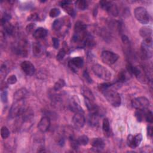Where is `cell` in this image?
Listing matches in <instances>:
<instances>
[{
    "instance_id": "cell-8",
    "label": "cell",
    "mask_w": 153,
    "mask_h": 153,
    "mask_svg": "<svg viewBox=\"0 0 153 153\" xmlns=\"http://www.w3.org/2000/svg\"><path fill=\"white\" fill-rule=\"evenodd\" d=\"M102 8L106 11L113 16H117L118 14V8L115 4L112 1H100L99 2Z\"/></svg>"
},
{
    "instance_id": "cell-17",
    "label": "cell",
    "mask_w": 153,
    "mask_h": 153,
    "mask_svg": "<svg viewBox=\"0 0 153 153\" xmlns=\"http://www.w3.org/2000/svg\"><path fill=\"white\" fill-rule=\"evenodd\" d=\"M47 34L48 31L45 28L39 27L37 29H36L34 32L33 33V36L36 39H41L45 38Z\"/></svg>"
},
{
    "instance_id": "cell-19",
    "label": "cell",
    "mask_w": 153,
    "mask_h": 153,
    "mask_svg": "<svg viewBox=\"0 0 153 153\" xmlns=\"http://www.w3.org/2000/svg\"><path fill=\"white\" fill-rule=\"evenodd\" d=\"M14 51L16 54L20 56H25V54H27V51L26 48V42L25 41H21L19 44L14 47Z\"/></svg>"
},
{
    "instance_id": "cell-27",
    "label": "cell",
    "mask_w": 153,
    "mask_h": 153,
    "mask_svg": "<svg viewBox=\"0 0 153 153\" xmlns=\"http://www.w3.org/2000/svg\"><path fill=\"white\" fill-rule=\"evenodd\" d=\"M128 79V76L127 75V72L124 70H121L119 72L118 75V82H123L127 81Z\"/></svg>"
},
{
    "instance_id": "cell-21",
    "label": "cell",
    "mask_w": 153,
    "mask_h": 153,
    "mask_svg": "<svg viewBox=\"0 0 153 153\" xmlns=\"http://www.w3.org/2000/svg\"><path fill=\"white\" fill-rule=\"evenodd\" d=\"M87 31V25L81 21H77L74 26V33H81Z\"/></svg>"
},
{
    "instance_id": "cell-24",
    "label": "cell",
    "mask_w": 153,
    "mask_h": 153,
    "mask_svg": "<svg viewBox=\"0 0 153 153\" xmlns=\"http://www.w3.org/2000/svg\"><path fill=\"white\" fill-rule=\"evenodd\" d=\"M33 54L35 56H40L43 53V47L38 42H34L32 45Z\"/></svg>"
},
{
    "instance_id": "cell-31",
    "label": "cell",
    "mask_w": 153,
    "mask_h": 153,
    "mask_svg": "<svg viewBox=\"0 0 153 153\" xmlns=\"http://www.w3.org/2000/svg\"><path fill=\"white\" fill-rule=\"evenodd\" d=\"M144 112L145 110H139L136 109L134 113V116L137 120V121L141 122L144 120Z\"/></svg>"
},
{
    "instance_id": "cell-33",
    "label": "cell",
    "mask_w": 153,
    "mask_h": 153,
    "mask_svg": "<svg viewBox=\"0 0 153 153\" xmlns=\"http://www.w3.org/2000/svg\"><path fill=\"white\" fill-rule=\"evenodd\" d=\"M1 136L3 139H7V137H8V136H10V131L7 127L3 126L1 127Z\"/></svg>"
},
{
    "instance_id": "cell-41",
    "label": "cell",
    "mask_w": 153,
    "mask_h": 153,
    "mask_svg": "<svg viewBox=\"0 0 153 153\" xmlns=\"http://www.w3.org/2000/svg\"><path fill=\"white\" fill-rule=\"evenodd\" d=\"M52 42H53V46L55 49H57L59 47L60 42L59 39L57 38H52Z\"/></svg>"
},
{
    "instance_id": "cell-14",
    "label": "cell",
    "mask_w": 153,
    "mask_h": 153,
    "mask_svg": "<svg viewBox=\"0 0 153 153\" xmlns=\"http://www.w3.org/2000/svg\"><path fill=\"white\" fill-rule=\"evenodd\" d=\"M60 6L64 10L71 16H74L75 14V10L74 9L72 4L71 1H63L60 2Z\"/></svg>"
},
{
    "instance_id": "cell-16",
    "label": "cell",
    "mask_w": 153,
    "mask_h": 153,
    "mask_svg": "<svg viewBox=\"0 0 153 153\" xmlns=\"http://www.w3.org/2000/svg\"><path fill=\"white\" fill-rule=\"evenodd\" d=\"M69 106L70 109L75 113H78V112L83 113V109L82 107L80 106L78 102L74 98H72L69 101Z\"/></svg>"
},
{
    "instance_id": "cell-6",
    "label": "cell",
    "mask_w": 153,
    "mask_h": 153,
    "mask_svg": "<svg viewBox=\"0 0 153 153\" xmlns=\"http://www.w3.org/2000/svg\"><path fill=\"white\" fill-rule=\"evenodd\" d=\"M119 59V56L111 51L105 50L102 52L101 59L106 65H111L115 63Z\"/></svg>"
},
{
    "instance_id": "cell-45",
    "label": "cell",
    "mask_w": 153,
    "mask_h": 153,
    "mask_svg": "<svg viewBox=\"0 0 153 153\" xmlns=\"http://www.w3.org/2000/svg\"><path fill=\"white\" fill-rule=\"evenodd\" d=\"M38 15L36 14H32L28 17V20H37Z\"/></svg>"
},
{
    "instance_id": "cell-36",
    "label": "cell",
    "mask_w": 153,
    "mask_h": 153,
    "mask_svg": "<svg viewBox=\"0 0 153 153\" xmlns=\"http://www.w3.org/2000/svg\"><path fill=\"white\" fill-rule=\"evenodd\" d=\"M134 145L136 148L137 147L142 140V135L140 133H138L136 135L134 136Z\"/></svg>"
},
{
    "instance_id": "cell-3",
    "label": "cell",
    "mask_w": 153,
    "mask_h": 153,
    "mask_svg": "<svg viewBox=\"0 0 153 153\" xmlns=\"http://www.w3.org/2000/svg\"><path fill=\"white\" fill-rule=\"evenodd\" d=\"M141 55L145 59H149L152 56V37L144 39L141 44Z\"/></svg>"
},
{
    "instance_id": "cell-1",
    "label": "cell",
    "mask_w": 153,
    "mask_h": 153,
    "mask_svg": "<svg viewBox=\"0 0 153 153\" xmlns=\"http://www.w3.org/2000/svg\"><path fill=\"white\" fill-rule=\"evenodd\" d=\"M107 101L114 107H118L121 103V97L118 92L111 89L110 87L103 90L101 91Z\"/></svg>"
},
{
    "instance_id": "cell-7",
    "label": "cell",
    "mask_w": 153,
    "mask_h": 153,
    "mask_svg": "<svg viewBox=\"0 0 153 153\" xmlns=\"http://www.w3.org/2000/svg\"><path fill=\"white\" fill-rule=\"evenodd\" d=\"M149 100L143 96H140L134 99L131 101V105L136 109L146 110L148 109L149 106Z\"/></svg>"
},
{
    "instance_id": "cell-15",
    "label": "cell",
    "mask_w": 153,
    "mask_h": 153,
    "mask_svg": "<svg viewBox=\"0 0 153 153\" xmlns=\"http://www.w3.org/2000/svg\"><path fill=\"white\" fill-rule=\"evenodd\" d=\"M91 146L94 151H100L104 148L105 143L104 140L101 138H94L91 141Z\"/></svg>"
},
{
    "instance_id": "cell-43",
    "label": "cell",
    "mask_w": 153,
    "mask_h": 153,
    "mask_svg": "<svg viewBox=\"0 0 153 153\" xmlns=\"http://www.w3.org/2000/svg\"><path fill=\"white\" fill-rule=\"evenodd\" d=\"M83 76L84 77V78L85 79V80L88 82V83H92L93 82V80L92 79L90 78L88 73L85 71H84V74H83Z\"/></svg>"
},
{
    "instance_id": "cell-28",
    "label": "cell",
    "mask_w": 153,
    "mask_h": 153,
    "mask_svg": "<svg viewBox=\"0 0 153 153\" xmlns=\"http://www.w3.org/2000/svg\"><path fill=\"white\" fill-rule=\"evenodd\" d=\"M76 140H77V142L79 144V145L85 146V145L88 144V141H89V139L87 136L82 135V136H79L78 137V139H76Z\"/></svg>"
},
{
    "instance_id": "cell-20",
    "label": "cell",
    "mask_w": 153,
    "mask_h": 153,
    "mask_svg": "<svg viewBox=\"0 0 153 153\" xmlns=\"http://www.w3.org/2000/svg\"><path fill=\"white\" fill-rule=\"evenodd\" d=\"M152 33V29L148 26L142 27L139 30V33L140 36L144 39L151 37Z\"/></svg>"
},
{
    "instance_id": "cell-18",
    "label": "cell",
    "mask_w": 153,
    "mask_h": 153,
    "mask_svg": "<svg viewBox=\"0 0 153 153\" xmlns=\"http://www.w3.org/2000/svg\"><path fill=\"white\" fill-rule=\"evenodd\" d=\"M28 94V91L25 88H21L17 90L14 94V100H20L25 99Z\"/></svg>"
},
{
    "instance_id": "cell-2",
    "label": "cell",
    "mask_w": 153,
    "mask_h": 153,
    "mask_svg": "<svg viewBox=\"0 0 153 153\" xmlns=\"http://www.w3.org/2000/svg\"><path fill=\"white\" fill-rule=\"evenodd\" d=\"M26 103L23 100L15 101L10 110V116L11 118H16L22 115L26 110Z\"/></svg>"
},
{
    "instance_id": "cell-4",
    "label": "cell",
    "mask_w": 153,
    "mask_h": 153,
    "mask_svg": "<svg viewBox=\"0 0 153 153\" xmlns=\"http://www.w3.org/2000/svg\"><path fill=\"white\" fill-rule=\"evenodd\" d=\"M92 70L94 74L98 76L99 78L105 80V81H109L111 78V72L103 66L96 64L93 66Z\"/></svg>"
},
{
    "instance_id": "cell-34",
    "label": "cell",
    "mask_w": 153,
    "mask_h": 153,
    "mask_svg": "<svg viewBox=\"0 0 153 153\" xmlns=\"http://www.w3.org/2000/svg\"><path fill=\"white\" fill-rule=\"evenodd\" d=\"M127 145L130 147L131 148H136L134 145V136L131 134H129L127 138Z\"/></svg>"
},
{
    "instance_id": "cell-39",
    "label": "cell",
    "mask_w": 153,
    "mask_h": 153,
    "mask_svg": "<svg viewBox=\"0 0 153 153\" xmlns=\"http://www.w3.org/2000/svg\"><path fill=\"white\" fill-rule=\"evenodd\" d=\"M65 55H66V51H65V50L63 48V49H61V50L59 51L58 54H57V56H56L57 60H59V61L62 60L64 58V57L65 56Z\"/></svg>"
},
{
    "instance_id": "cell-35",
    "label": "cell",
    "mask_w": 153,
    "mask_h": 153,
    "mask_svg": "<svg viewBox=\"0 0 153 153\" xmlns=\"http://www.w3.org/2000/svg\"><path fill=\"white\" fill-rule=\"evenodd\" d=\"M60 14V10L57 8H53L51 9V10L49 12V16L52 17H56Z\"/></svg>"
},
{
    "instance_id": "cell-38",
    "label": "cell",
    "mask_w": 153,
    "mask_h": 153,
    "mask_svg": "<svg viewBox=\"0 0 153 153\" xmlns=\"http://www.w3.org/2000/svg\"><path fill=\"white\" fill-rule=\"evenodd\" d=\"M35 25L33 23H30L26 27V31L27 33H33L35 30Z\"/></svg>"
},
{
    "instance_id": "cell-37",
    "label": "cell",
    "mask_w": 153,
    "mask_h": 153,
    "mask_svg": "<svg viewBox=\"0 0 153 153\" xmlns=\"http://www.w3.org/2000/svg\"><path fill=\"white\" fill-rule=\"evenodd\" d=\"M7 91L4 88L1 91V100L2 102L6 103L7 102Z\"/></svg>"
},
{
    "instance_id": "cell-30",
    "label": "cell",
    "mask_w": 153,
    "mask_h": 153,
    "mask_svg": "<svg viewBox=\"0 0 153 153\" xmlns=\"http://www.w3.org/2000/svg\"><path fill=\"white\" fill-rule=\"evenodd\" d=\"M2 25L4 26L5 31L7 34L13 35V33L14 32V26L11 23H9L8 22H7V23H4Z\"/></svg>"
},
{
    "instance_id": "cell-40",
    "label": "cell",
    "mask_w": 153,
    "mask_h": 153,
    "mask_svg": "<svg viewBox=\"0 0 153 153\" xmlns=\"http://www.w3.org/2000/svg\"><path fill=\"white\" fill-rule=\"evenodd\" d=\"M17 81V77L15 75H10L8 79H7V83L8 84H14Z\"/></svg>"
},
{
    "instance_id": "cell-10",
    "label": "cell",
    "mask_w": 153,
    "mask_h": 153,
    "mask_svg": "<svg viewBox=\"0 0 153 153\" xmlns=\"http://www.w3.org/2000/svg\"><path fill=\"white\" fill-rule=\"evenodd\" d=\"M20 67L23 72L27 75H32L35 71L34 65L29 61H23L20 65Z\"/></svg>"
},
{
    "instance_id": "cell-44",
    "label": "cell",
    "mask_w": 153,
    "mask_h": 153,
    "mask_svg": "<svg viewBox=\"0 0 153 153\" xmlns=\"http://www.w3.org/2000/svg\"><path fill=\"white\" fill-rule=\"evenodd\" d=\"M147 134L150 137L152 136V127L151 126H148L147 127Z\"/></svg>"
},
{
    "instance_id": "cell-26",
    "label": "cell",
    "mask_w": 153,
    "mask_h": 153,
    "mask_svg": "<svg viewBox=\"0 0 153 153\" xmlns=\"http://www.w3.org/2000/svg\"><path fill=\"white\" fill-rule=\"evenodd\" d=\"M75 6L80 10H85L88 6V2L85 0H78L75 2Z\"/></svg>"
},
{
    "instance_id": "cell-12",
    "label": "cell",
    "mask_w": 153,
    "mask_h": 153,
    "mask_svg": "<svg viewBox=\"0 0 153 153\" xmlns=\"http://www.w3.org/2000/svg\"><path fill=\"white\" fill-rule=\"evenodd\" d=\"M50 126V118L47 117H42L38 124V128L39 130L42 133L46 132L49 129Z\"/></svg>"
},
{
    "instance_id": "cell-9",
    "label": "cell",
    "mask_w": 153,
    "mask_h": 153,
    "mask_svg": "<svg viewBox=\"0 0 153 153\" xmlns=\"http://www.w3.org/2000/svg\"><path fill=\"white\" fill-rule=\"evenodd\" d=\"M68 65L71 70L75 72H76L78 69L82 67L84 65V60L81 57H75L72 58L69 62Z\"/></svg>"
},
{
    "instance_id": "cell-29",
    "label": "cell",
    "mask_w": 153,
    "mask_h": 153,
    "mask_svg": "<svg viewBox=\"0 0 153 153\" xmlns=\"http://www.w3.org/2000/svg\"><path fill=\"white\" fill-rule=\"evenodd\" d=\"M66 85L65 81L63 79H59L58 81H56V82L54 85L53 89L55 91H59L60 89H62L65 85Z\"/></svg>"
},
{
    "instance_id": "cell-23",
    "label": "cell",
    "mask_w": 153,
    "mask_h": 153,
    "mask_svg": "<svg viewBox=\"0 0 153 153\" xmlns=\"http://www.w3.org/2000/svg\"><path fill=\"white\" fill-rule=\"evenodd\" d=\"M81 93L85 99H87V100H91V101H94L95 99L93 93L91 92V91L87 87L82 88Z\"/></svg>"
},
{
    "instance_id": "cell-25",
    "label": "cell",
    "mask_w": 153,
    "mask_h": 153,
    "mask_svg": "<svg viewBox=\"0 0 153 153\" xmlns=\"http://www.w3.org/2000/svg\"><path fill=\"white\" fill-rule=\"evenodd\" d=\"M99 114L91 113L88 118V121L90 125L93 126H97L99 124Z\"/></svg>"
},
{
    "instance_id": "cell-11",
    "label": "cell",
    "mask_w": 153,
    "mask_h": 153,
    "mask_svg": "<svg viewBox=\"0 0 153 153\" xmlns=\"http://www.w3.org/2000/svg\"><path fill=\"white\" fill-rule=\"evenodd\" d=\"M72 123L76 128H82L85 123V117L83 115V113H75L72 118Z\"/></svg>"
},
{
    "instance_id": "cell-5",
    "label": "cell",
    "mask_w": 153,
    "mask_h": 153,
    "mask_svg": "<svg viewBox=\"0 0 153 153\" xmlns=\"http://www.w3.org/2000/svg\"><path fill=\"white\" fill-rule=\"evenodd\" d=\"M134 15L137 20L142 24L145 25L149 22V16L147 10L142 7H136L134 10Z\"/></svg>"
},
{
    "instance_id": "cell-32",
    "label": "cell",
    "mask_w": 153,
    "mask_h": 153,
    "mask_svg": "<svg viewBox=\"0 0 153 153\" xmlns=\"http://www.w3.org/2000/svg\"><path fill=\"white\" fill-rule=\"evenodd\" d=\"M144 119L146 120V121L152 123L153 121V117H152V113L151 111H149L148 109L145 110L144 112Z\"/></svg>"
},
{
    "instance_id": "cell-42",
    "label": "cell",
    "mask_w": 153,
    "mask_h": 153,
    "mask_svg": "<svg viewBox=\"0 0 153 153\" xmlns=\"http://www.w3.org/2000/svg\"><path fill=\"white\" fill-rule=\"evenodd\" d=\"M140 152H152V148L150 146H145L141 148Z\"/></svg>"
},
{
    "instance_id": "cell-13",
    "label": "cell",
    "mask_w": 153,
    "mask_h": 153,
    "mask_svg": "<svg viewBox=\"0 0 153 153\" xmlns=\"http://www.w3.org/2000/svg\"><path fill=\"white\" fill-rule=\"evenodd\" d=\"M68 21H69L68 19H65L64 18H59L56 19L53 23L52 29L56 32H59L64 26L68 25Z\"/></svg>"
},
{
    "instance_id": "cell-22",
    "label": "cell",
    "mask_w": 153,
    "mask_h": 153,
    "mask_svg": "<svg viewBox=\"0 0 153 153\" xmlns=\"http://www.w3.org/2000/svg\"><path fill=\"white\" fill-rule=\"evenodd\" d=\"M102 130L105 136L108 137L111 135V128H110L109 121L107 118H105L103 120Z\"/></svg>"
}]
</instances>
